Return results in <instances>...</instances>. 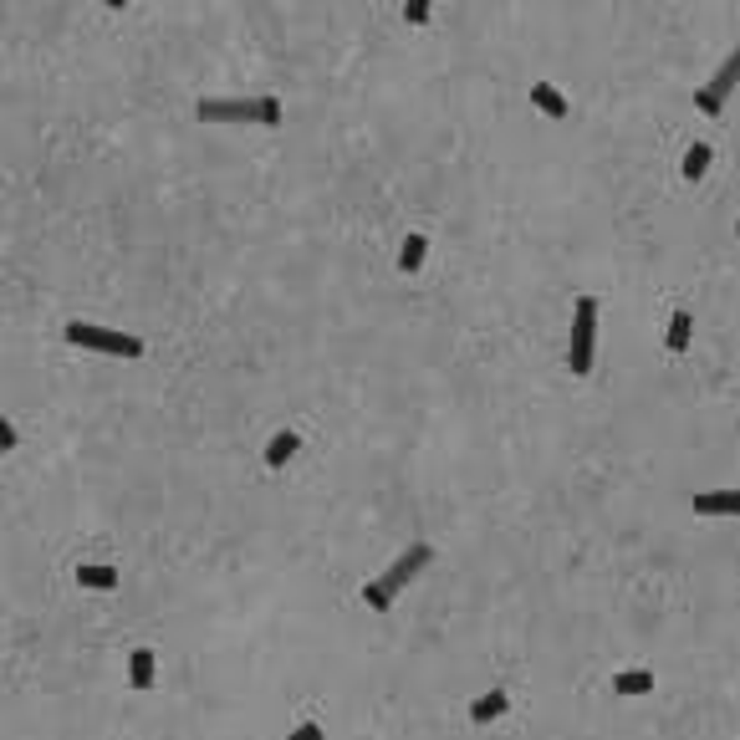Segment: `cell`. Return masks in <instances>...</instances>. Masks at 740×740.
Instances as JSON below:
<instances>
[{
  "label": "cell",
  "instance_id": "cell-1",
  "mask_svg": "<svg viewBox=\"0 0 740 740\" xmlns=\"http://www.w3.org/2000/svg\"><path fill=\"white\" fill-rule=\"evenodd\" d=\"M593 347H598V297H577V307H572V347H567L572 379L593 373Z\"/></svg>",
  "mask_w": 740,
  "mask_h": 740
},
{
  "label": "cell",
  "instance_id": "cell-2",
  "mask_svg": "<svg viewBox=\"0 0 740 740\" xmlns=\"http://www.w3.org/2000/svg\"><path fill=\"white\" fill-rule=\"evenodd\" d=\"M62 337H67V343H77V347H93V352H108V358H143V337L97 327V322H67Z\"/></svg>",
  "mask_w": 740,
  "mask_h": 740
},
{
  "label": "cell",
  "instance_id": "cell-3",
  "mask_svg": "<svg viewBox=\"0 0 740 740\" xmlns=\"http://www.w3.org/2000/svg\"><path fill=\"white\" fill-rule=\"evenodd\" d=\"M200 123H261V97H200Z\"/></svg>",
  "mask_w": 740,
  "mask_h": 740
},
{
  "label": "cell",
  "instance_id": "cell-4",
  "mask_svg": "<svg viewBox=\"0 0 740 740\" xmlns=\"http://www.w3.org/2000/svg\"><path fill=\"white\" fill-rule=\"evenodd\" d=\"M736 87H740V47L730 51V57H725V62H720V72H715V77H709L705 87L694 93V108L705 112V118H715V112L725 108V97L736 93Z\"/></svg>",
  "mask_w": 740,
  "mask_h": 740
},
{
  "label": "cell",
  "instance_id": "cell-5",
  "mask_svg": "<svg viewBox=\"0 0 740 740\" xmlns=\"http://www.w3.org/2000/svg\"><path fill=\"white\" fill-rule=\"evenodd\" d=\"M429 562H434V547H429V541H414V547L404 551V557H398L394 567L383 572L379 583H383V587H388V593H394V598H398V593H404V587H409L414 577H419V572L429 567Z\"/></svg>",
  "mask_w": 740,
  "mask_h": 740
},
{
  "label": "cell",
  "instance_id": "cell-6",
  "mask_svg": "<svg viewBox=\"0 0 740 740\" xmlns=\"http://www.w3.org/2000/svg\"><path fill=\"white\" fill-rule=\"evenodd\" d=\"M690 505L694 516H740V490H700Z\"/></svg>",
  "mask_w": 740,
  "mask_h": 740
},
{
  "label": "cell",
  "instance_id": "cell-7",
  "mask_svg": "<svg viewBox=\"0 0 740 740\" xmlns=\"http://www.w3.org/2000/svg\"><path fill=\"white\" fill-rule=\"evenodd\" d=\"M531 103H536V112H547V118H557V123H562V118H567V97H562V87H551V82H536L531 87Z\"/></svg>",
  "mask_w": 740,
  "mask_h": 740
},
{
  "label": "cell",
  "instance_id": "cell-8",
  "mask_svg": "<svg viewBox=\"0 0 740 740\" xmlns=\"http://www.w3.org/2000/svg\"><path fill=\"white\" fill-rule=\"evenodd\" d=\"M128 684L133 690H154V648H133L128 654Z\"/></svg>",
  "mask_w": 740,
  "mask_h": 740
},
{
  "label": "cell",
  "instance_id": "cell-9",
  "mask_svg": "<svg viewBox=\"0 0 740 740\" xmlns=\"http://www.w3.org/2000/svg\"><path fill=\"white\" fill-rule=\"evenodd\" d=\"M301 450V440H297V429H281V434H271V444H266V465L271 470H281L286 459Z\"/></svg>",
  "mask_w": 740,
  "mask_h": 740
},
{
  "label": "cell",
  "instance_id": "cell-10",
  "mask_svg": "<svg viewBox=\"0 0 740 740\" xmlns=\"http://www.w3.org/2000/svg\"><path fill=\"white\" fill-rule=\"evenodd\" d=\"M613 690L629 694V700H638V694H654V674H648V669H623V674L613 679Z\"/></svg>",
  "mask_w": 740,
  "mask_h": 740
},
{
  "label": "cell",
  "instance_id": "cell-11",
  "mask_svg": "<svg viewBox=\"0 0 740 740\" xmlns=\"http://www.w3.org/2000/svg\"><path fill=\"white\" fill-rule=\"evenodd\" d=\"M424 255H429V240L414 230V236H404V245H398V271H419L424 266Z\"/></svg>",
  "mask_w": 740,
  "mask_h": 740
},
{
  "label": "cell",
  "instance_id": "cell-12",
  "mask_svg": "<svg viewBox=\"0 0 740 740\" xmlns=\"http://www.w3.org/2000/svg\"><path fill=\"white\" fill-rule=\"evenodd\" d=\"M690 337H694V317L690 312H674V317H669V337H664V347H669V352H684V347H690Z\"/></svg>",
  "mask_w": 740,
  "mask_h": 740
},
{
  "label": "cell",
  "instance_id": "cell-13",
  "mask_svg": "<svg viewBox=\"0 0 740 740\" xmlns=\"http://www.w3.org/2000/svg\"><path fill=\"white\" fill-rule=\"evenodd\" d=\"M501 709H505V690H486V694H480V700L470 705V720H475V725H490L495 715H501Z\"/></svg>",
  "mask_w": 740,
  "mask_h": 740
},
{
  "label": "cell",
  "instance_id": "cell-14",
  "mask_svg": "<svg viewBox=\"0 0 740 740\" xmlns=\"http://www.w3.org/2000/svg\"><path fill=\"white\" fill-rule=\"evenodd\" d=\"M77 583L93 587V593H112V587H118V572H112V567H93V562H87V567H77Z\"/></svg>",
  "mask_w": 740,
  "mask_h": 740
},
{
  "label": "cell",
  "instance_id": "cell-15",
  "mask_svg": "<svg viewBox=\"0 0 740 740\" xmlns=\"http://www.w3.org/2000/svg\"><path fill=\"white\" fill-rule=\"evenodd\" d=\"M705 169H709V143H690V148H684V164H679V174H684V179H705Z\"/></svg>",
  "mask_w": 740,
  "mask_h": 740
},
{
  "label": "cell",
  "instance_id": "cell-16",
  "mask_svg": "<svg viewBox=\"0 0 740 740\" xmlns=\"http://www.w3.org/2000/svg\"><path fill=\"white\" fill-rule=\"evenodd\" d=\"M362 602H368L373 613H388V608H394V593H388V587H383L379 577H373V583L362 587Z\"/></svg>",
  "mask_w": 740,
  "mask_h": 740
},
{
  "label": "cell",
  "instance_id": "cell-17",
  "mask_svg": "<svg viewBox=\"0 0 740 740\" xmlns=\"http://www.w3.org/2000/svg\"><path fill=\"white\" fill-rule=\"evenodd\" d=\"M261 123H266V128L281 123V103H276V97H261Z\"/></svg>",
  "mask_w": 740,
  "mask_h": 740
},
{
  "label": "cell",
  "instance_id": "cell-18",
  "mask_svg": "<svg viewBox=\"0 0 740 740\" xmlns=\"http://www.w3.org/2000/svg\"><path fill=\"white\" fill-rule=\"evenodd\" d=\"M404 21L424 26V21H429V0H409V5H404Z\"/></svg>",
  "mask_w": 740,
  "mask_h": 740
},
{
  "label": "cell",
  "instance_id": "cell-19",
  "mask_svg": "<svg viewBox=\"0 0 740 740\" xmlns=\"http://www.w3.org/2000/svg\"><path fill=\"white\" fill-rule=\"evenodd\" d=\"M286 740H322V725H317V720H307V725H297V730H291Z\"/></svg>",
  "mask_w": 740,
  "mask_h": 740
},
{
  "label": "cell",
  "instance_id": "cell-20",
  "mask_svg": "<svg viewBox=\"0 0 740 740\" xmlns=\"http://www.w3.org/2000/svg\"><path fill=\"white\" fill-rule=\"evenodd\" d=\"M16 444H21V434L11 424H0V450H16Z\"/></svg>",
  "mask_w": 740,
  "mask_h": 740
},
{
  "label": "cell",
  "instance_id": "cell-21",
  "mask_svg": "<svg viewBox=\"0 0 740 740\" xmlns=\"http://www.w3.org/2000/svg\"><path fill=\"white\" fill-rule=\"evenodd\" d=\"M736 236H740V225H736Z\"/></svg>",
  "mask_w": 740,
  "mask_h": 740
}]
</instances>
